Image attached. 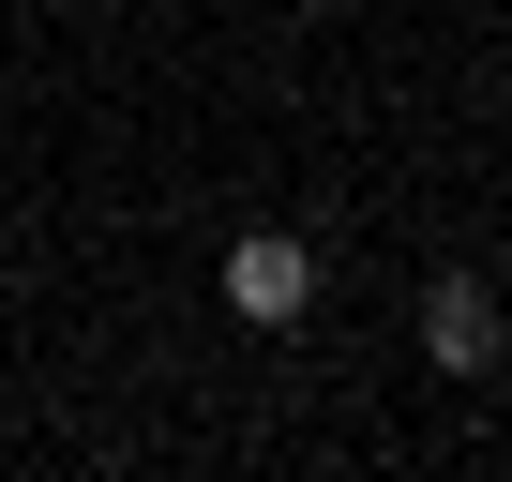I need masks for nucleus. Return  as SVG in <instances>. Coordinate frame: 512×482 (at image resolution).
Wrapping results in <instances>:
<instances>
[{
	"mask_svg": "<svg viewBox=\"0 0 512 482\" xmlns=\"http://www.w3.org/2000/svg\"><path fill=\"white\" fill-rule=\"evenodd\" d=\"M226 302H241L256 332H287V317L317 302V241H287V226H241V241H226Z\"/></svg>",
	"mask_w": 512,
	"mask_h": 482,
	"instance_id": "2",
	"label": "nucleus"
},
{
	"mask_svg": "<svg viewBox=\"0 0 512 482\" xmlns=\"http://www.w3.org/2000/svg\"><path fill=\"white\" fill-rule=\"evenodd\" d=\"M422 362H437V377H497V362H512V317H497L482 272H437V287H422Z\"/></svg>",
	"mask_w": 512,
	"mask_h": 482,
	"instance_id": "1",
	"label": "nucleus"
}]
</instances>
